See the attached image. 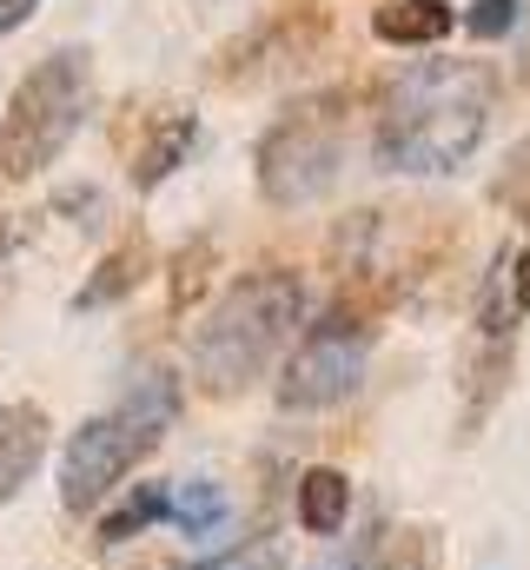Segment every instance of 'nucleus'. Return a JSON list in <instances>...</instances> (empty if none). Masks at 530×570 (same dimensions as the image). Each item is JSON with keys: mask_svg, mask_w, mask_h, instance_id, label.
Wrapping results in <instances>:
<instances>
[{"mask_svg": "<svg viewBox=\"0 0 530 570\" xmlns=\"http://www.w3.org/2000/svg\"><path fill=\"white\" fill-rule=\"evenodd\" d=\"M491 199H498L511 219H530V127H524V140L504 153V166H498V179H491Z\"/></svg>", "mask_w": 530, "mask_h": 570, "instance_id": "obj_15", "label": "nucleus"}, {"mask_svg": "<svg viewBox=\"0 0 530 570\" xmlns=\"http://www.w3.org/2000/svg\"><path fill=\"white\" fill-rule=\"evenodd\" d=\"M146 266H153L146 239H127V246H114V253L87 273V285H80L67 305H73V312H107V305H120V298H132V292H139Z\"/></svg>", "mask_w": 530, "mask_h": 570, "instance_id": "obj_11", "label": "nucleus"}, {"mask_svg": "<svg viewBox=\"0 0 530 570\" xmlns=\"http://www.w3.org/2000/svg\"><path fill=\"white\" fill-rule=\"evenodd\" d=\"M372 33L385 47H444L458 33V7L451 0H379Z\"/></svg>", "mask_w": 530, "mask_h": 570, "instance_id": "obj_9", "label": "nucleus"}, {"mask_svg": "<svg viewBox=\"0 0 530 570\" xmlns=\"http://www.w3.org/2000/svg\"><path fill=\"white\" fill-rule=\"evenodd\" d=\"M226 511H233V504H226V491L199 478V484H179V491H173V511H166V518H173L193 544H213V538L226 531Z\"/></svg>", "mask_w": 530, "mask_h": 570, "instance_id": "obj_13", "label": "nucleus"}, {"mask_svg": "<svg viewBox=\"0 0 530 570\" xmlns=\"http://www.w3.org/2000/svg\"><path fill=\"white\" fill-rule=\"evenodd\" d=\"M173 511V491L166 484H139V491H127V504L120 511H107L100 518V544H132L146 524H159Z\"/></svg>", "mask_w": 530, "mask_h": 570, "instance_id": "obj_14", "label": "nucleus"}, {"mask_svg": "<svg viewBox=\"0 0 530 570\" xmlns=\"http://www.w3.org/2000/svg\"><path fill=\"white\" fill-rule=\"evenodd\" d=\"M206 266H213V246L199 239V246H186L179 259H173V312H186V298L206 285Z\"/></svg>", "mask_w": 530, "mask_h": 570, "instance_id": "obj_17", "label": "nucleus"}, {"mask_svg": "<svg viewBox=\"0 0 530 570\" xmlns=\"http://www.w3.org/2000/svg\"><path fill=\"white\" fill-rule=\"evenodd\" d=\"M40 458H47V412L40 405H0V511L40 471Z\"/></svg>", "mask_w": 530, "mask_h": 570, "instance_id": "obj_7", "label": "nucleus"}, {"mask_svg": "<svg viewBox=\"0 0 530 570\" xmlns=\"http://www.w3.org/2000/svg\"><path fill=\"white\" fill-rule=\"evenodd\" d=\"M491 100H498V73L484 60H418V67H404L385 87L379 120H372L379 173H411V179L458 173L491 127Z\"/></svg>", "mask_w": 530, "mask_h": 570, "instance_id": "obj_1", "label": "nucleus"}, {"mask_svg": "<svg viewBox=\"0 0 530 570\" xmlns=\"http://www.w3.org/2000/svg\"><path fill=\"white\" fill-rule=\"evenodd\" d=\"M518 20H524V0H471V7L458 13V27H464L471 40H504Z\"/></svg>", "mask_w": 530, "mask_h": 570, "instance_id": "obj_16", "label": "nucleus"}, {"mask_svg": "<svg viewBox=\"0 0 530 570\" xmlns=\"http://www.w3.org/2000/svg\"><path fill=\"white\" fill-rule=\"evenodd\" d=\"M365 365H372V325L352 305H332L325 318H312L298 332L285 379H278V405L285 412H332L365 385Z\"/></svg>", "mask_w": 530, "mask_h": 570, "instance_id": "obj_6", "label": "nucleus"}, {"mask_svg": "<svg viewBox=\"0 0 530 570\" xmlns=\"http://www.w3.org/2000/svg\"><path fill=\"white\" fill-rule=\"evenodd\" d=\"M305 312H312V298L292 266H259V273L233 279L193 332V385L206 399H239L298 338Z\"/></svg>", "mask_w": 530, "mask_h": 570, "instance_id": "obj_2", "label": "nucleus"}, {"mask_svg": "<svg viewBox=\"0 0 530 570\" xmlns=\"http://www.w3.org/2000/svg\"><path fill=\"white\" fill-rule=\"evenodd\" d=\"M504 292H511V312H524L530 318V246L504 266Z\"/></svg>", "mask_w": 530, "mask_h": 570, "instance_id": "obj_18", "label": "nucleus"}, {"mask_svg": "<svg viewBox=\"0 0 530 570\" xmlns=\"http://www.w3.org/2000/svg\"><path fill=\"white\" fill-rule=\"evenodd\" d=\"M33 7H40V0H0V40H7L13 27H27V20H33Z\"/></svg>", "mask_w": 530, "mask_h": 570, "instance_id": "obj_19", "label": "nucleus"}, {"mask_svg": "<svg viewBox=\"0 0 530 570\" xmlns=\"http://www.w3.org/2000/svg\"><path fill=\"white\" fill-rule=\"evenodd\" d=\"M365 558H372V544L365 551H332L325 564H312V570H365Z\"/></svg>", "mask_w": 530, "mask_h": 570, "instance_id": "obj_21", "label": "nucleus"}, {"mask_svg": "<svg viewBox=\"0 0 530 570\" xmlns=\"http://www.w3.org/2000/svg\"><path fill=\"white\" fill-rule=\"evenodd\" d=\"M87 107H94V60L80 47H60L33 73H20V87L0 107V179L47 173L87 127Z\"/></svg>", "mask_w": 530, "mask_h": 570, "instance_id": "obj_5", "label": "nucleus"}, {"mask_svg": "<svg viewBox=\"0 0 530 570\" xmlns=\"http://www.w3.org/2000/svg\"><path fill=\"white\" fill-rule=\"evenodd\" d=\"M193 146H199V120H193V114H166V120L139 140V153H132V166H127L132 193H159V186L193 159Z\"/></svg>", "mask_w": 530, "mask_h": 570, "instance_id": "obj_10", "label": "nucleus"}, {"mask_svg": "<svg viewBox=\"0 0 530 570\" xmlns=\"http://www.w3.org/2000/svg\"><path fill=\"white\" fill-rule=\"evenodd\" d=\"M365 570H438V531L431 524H385L372 538Z\"/></svg>", "mask_w": 530, "mask_h": 570, "instance_id": "obj_12", "label": "nucleus"}, {"mask_svg": "<svg viewBox=\"0 0 530 570\" xmlns=\"http://www.w3.org/2000/svg\"><path fill=\"white\" fill-rule=\"evenodd\" d=\"M173 419H179V379H173L166 365L132 372L127 399H120L114 412L87 419V425L67 438V451H60V504H67L73 518L100 511L107 491L127 478L132 464H139L146 451H159V438L173 431Z\"/></svg>", "mask_w": 530, "mask_h": 570, "instance_id": "obj_3", "label": "nucleus"}, {"mask_svg": "<svg viewBox=\"0 0 530 570\" xmlns=\"http://www.w3.org/2000/svg\"><path fill=\"white\" fill-rule=\"evenodd\" d=\"M292 511L305 524V538H338L352 518V478L338 464H312L292 478Z\"/></svg>", "mask_w": 530, "mask_h": 570, "instance_id": "obj_8", "label": "nucleus"}, {"mask_svg": "<svg viewBox=\"0 0 530 570\" xmlns=\"http://www.w3.org/2000/svg\"><path fill=\"white\" fill-rule=\"evenodd\" d=\"M345 140H352V94H338V87L298 94L253 146L259 199L278 206V213L318 206L345 173Z\"/></svg>", "mask_w": 530, "mask_h": 570, "instance_id": "obj_4", "label": "nucleus"}, {"mask_svg": "<svg viewBox=\"0 0 530 570\" xmlns=\"http://www.w3.org/2000/svg\"><path fill=\"white\" fill-rule=\"evenodd\" d=\"M219 570H285V564H278V551H272V544H259L253 558H233V564H219Z\"/></svg>", "mask_w": 530, "mask_h": 570, "instance_id": "obj_20", "label": "nucleus"}]
</instances>
